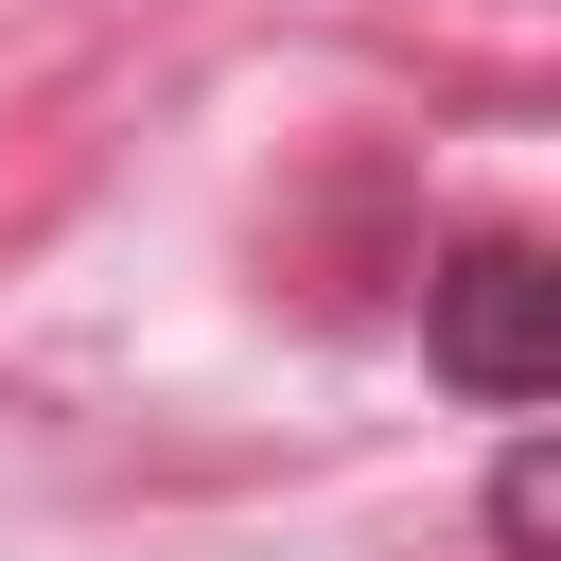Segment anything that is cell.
I'll use <instances>...</instances> for the list:
<instances>
[{
    "label": "cell",
    "instance_id": "cell-1",
    "mask_svg": "<svg viewBox=\"0 0 561 561\" xmlns=\"http://www.w3.org/2000/svg\"><path fill=\"white\" fill-rule=\"evenodd\" d=\"M421 368H438L456 403H543V386H561V263L508 245V228H473V245L421 280Z\"/></svg>",
    "mask_w": 561,
    "mask_h": 561
},
{
    "label": "cell",
    "instance_id": "cell-2",
    "mask_svg": "<svg viewBox=\"0 0 561 561\" xmlns=\"http://www.w3.org/2000/svg\"><path fill=\"white\" fill-rule=\"evenodd\" d=\"M491 543H508V561H543V543H561V456H543V438L491 473Z\"/></svg>",
    "mask_w": 561,
    "mask_h": 561
}]
</instances>
